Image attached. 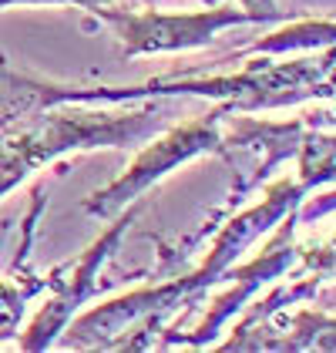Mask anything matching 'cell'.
Listing matches in <instances>:
<instances>
[{"label": "cell", "mask_w": 336, "mask_h": 353, "mask_svg": "<svg viewBox=\"0 0 336 353\" xmlns=\"http://www.w3.org/2000/svg\"><path fill=\"white\" fill-rule=\"evenodd\" d=\"M135 212H138V205H132L98 243L91 245V249H84L78 259L57 266V270L44 279V286L54 290V296L34 316V323L28 326V333L21 336V350H44L57 333L67 326V320L74 316V310L81 306L84 299H91L98 293V270L105 266V259L112 256L114 245L121 243V236L128 232V225L135 222Z\"/></svg>", "instance_id": "obj_4"}, {"label": "cell", "mask_w": 336, "mask_h": 353, "mask_svg": "<svg viewBox=\"0 0 336 353\" xmlns=\"http://www.w3.org/2000/svg\"><path fill=\"white\" fill-rule=\"evenodd\" d=\"M289 48H333V21H309V24H296V28H286L273 37H262L249 44L246 51L249 54H280ZM242 54V51H239Z\"/></svg>", "instance_id": "obj_8"}, {"label": "cell", "mask_w": 336, "mask_h": 353, "mask_svg": "<svg viewBox=\"0 0 336 353\" xmlns=\"http://www.w3.org/2000/svg\"><path fill=\"white\" fill-rule=\"evenodd\" d=\"M141 94H209L222 98L235 111L255 108H280V105H296L303 98H333V51L326 54L289 61V64H269V61H252L239 74H222V78H205V81H162L141 84Z\"/></svg>", "instance_id": "obj_2"}, {"label": "cell", "mask_w": 336, "mask_h": 353, "mask_svg": "<svg viewBox=\"0 0 336 353\" xmlns=\"http://www.w3.org/2000/svg\"><path fill=\"white\" fill-rule=\"evenodd\" d=\"M37 290H44V279L41 283H24V286L0 279V340L14 336V330L21 323V313H24V303Z\"/></svg>", "instance_id": "obj_9"}, {"label": "cell", "mask_w": 336, "mask_h": 353, "mask_svg": "<svg viewBox=\"0 0 336 353\" xmlns=\"http://www.w3.org/2000/svg\"><path fill=\"white\" fill-rule=\"evenodd\" d=\"M101 21H108L118 37L125 41L128 54H151V51H185L212 44V37L229 24H249L246 10H202V14H128L114 7L94 10Z\"/></svg>", "instance_id": "obj_5"}, {"label": "cell", "mask_w": 336, "mask_h": 353, "mask_svg": "<svg viewBox=\"0 0 336 353\" xmlns=\"http://www.w3.org/2000/svg\"><path fill=\"white\" fill-rule=\"evenodd\" d=\"M202 3H216V0H202Z\"/></svg>", "instance_id": "obj_11"}, {"label": "cell", "mask_w": 336, "mask_h": 353, "mask_svg": "<svg viewBox=\"0 0 336 353\" xmlns=\"http://www.w3.org/2000/svg\"><path fill=\"white\" fill-rule=\"evenodd\" d=\"M171 101H151L138 111H67L48 108L24 114L21 125H0V195L10 192L34 168L54 162L57 155L74 148H132L165 128Z\"/></svg>", "instance_id": "obj_1"}, {"label": "cell", "mask_w": 336, "mask_h": 353, "mask_svg": "<svg viewBox=\"0 0 336 353\" xmlns=\"http://www.w3.org/2000/svg\"><path fill=\"white\" fill-rule=\"evenodd\" d=\"M293 222H296V212H289V222H282V229L273 236V243L262 249V256H255L249 266H242V270L232 272V290L219 296L212 306H209V313H205V320L192 330V333H182V330H162V340H165V347H175V343H189V347H205V343H212V336H216V330L235 313V310H242V303L266 283V279H276L280 272H286L293 266V259H296V249H293Z\"/></svg>", "instance_id": "obj_7"}, {"label": "cell", "mask_w": 336, "mask_h": 353, "mask_svg": "<svg viewBox=\"0 0 336 353\" xmlns=\"http://www.w3.org/2000/svg\"><path fill=\"white\" fill-rule=\"evenodd\" d=\"M309 189H316V185H309L306 179H300V182H289V179H286V182H280V185H273V189L266 192V199H262L255 209L229 219L222 225V232L216 236V243L209 249L205 263H202L196 272L185 276L192 296H198V293L209 290V286H216L225 272H229V266L239 259V252H242L252 239H259L266 229H273V222H280L289 209H296Z\"/></svg>", "instance_id": "obj_6"}, {"label": "cell", "mask_w": 336, "mask_h": 353, "mask_svg": "<svg viewBox=\"0 0 336 353\" xmlns=\"http://www.w3.org/2000/svg\"><path fill=\"white\" fill-rule=\"evenodd\" d=\"M0 125H7V121H0Z\"/></svg>", "instance_id": "obj_12"}, {"label": "cell", "mask_w": 336, "mask_h": 353, "mask_svg": "<svg viewBox=\"0 0 336 353\" xmlns=\"http://www.w3.org/2000/svg\"><path fill=\"white\" fill-rule=\"evenodd\" d=\"M239 3L246 7V14L252 21H276V17H282L276 10V0H239Z\"/></svg>", "instance_id": "obj_10"}, {"label": "cell", "mask_w": 336, "mask_h": 353, "mask_svg": "<svg viewBox=\"0 0 336 353\" xmlns=\"http://www.w3.org/2000/svg\"><path fill=\"white\" fill-rule=\"evenodd\" d=\"M229 114H235V108H232L229 101H222L216 111L198 114L196 121L178 125V128H171L165 138L151 141L121 179H114L108 189H101V192H94L91 199H84V212L108 219V216H114L118 209H125L132 199H138L151 182H158L175 165L189 162V159H196L202 152H216V155H219V138H222L219 135V125H222Z\"/></svg>", "instance_id": "obj_3"}]
</instances>
